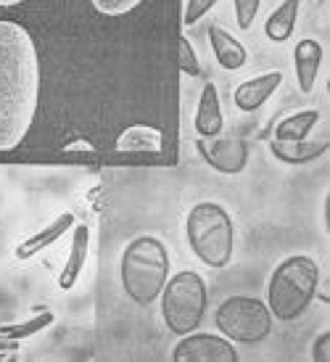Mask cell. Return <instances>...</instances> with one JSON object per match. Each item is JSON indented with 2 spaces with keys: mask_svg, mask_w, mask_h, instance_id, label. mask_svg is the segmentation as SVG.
Segmentation results:
<instances>
[{
  "mask_svg": "<svg viewBox=\"0 0 330 362\" xmlns=\"http://www.w3.org/2000/svg\"><path fill=\"white\" fill-rule=\"evenodd\" d=\"M301 0H283L278 8L272 11L264 21V35L272 42H285L296 30V16H299Z\"/></svg>",
  "mask_w": 330,
  "mask_h": 362,
  "instance_id": "cell-16",
  "label": "cell"
},
{
  "mask_svg": "<svg viewBox=\"0 0 330 362\" xmlns=\"http://www.w3.org/2000/svg\"><path fill=\"white\" fill-rule=\"evenodd\" d=\"M293 64H296V80H299V90L301 93H312L314 82H317V74H320V64H322V45L312 37H304V40L296 42L293 48Z\"/></svg>",
  "mask_w": 330,
  "mask_h": 362,
  "instance_id": "cell-13",
  "label": "cell"
},
{
  "mask_svg": "<svg viewBox=\"0 0 330 362\" xmlns=\"http://www.w3.org/2000/svg\"><path fill=\"white\" fill-rule=\"evenodd\" d=\"M270 151L275 159L285 161V164H307V161L317 159L325 153V143H281V141H272L270 143Z\"/></svg>",
  "mask_w": 330,
  "mask_h": 362,
  "instance_id": "cell-17",
  "label": "cell"
},
{
  "mask_svg": "<svg viewBox=\"0 0 330 362\" xmlns=\"http://www.w3.org/2000/svg\"><path fill=\"white\" fill-rule=\"evenodd\" d=\"M53 322H56V315H53L50 310H42V312H37V315H32V317H27V320H21V322L0 325V339H16V341H21V339H30V336H35V333L50 328Z\"/></svg>",
  "mask_w": 330,
  "mask_h": 362,
  "instance_id": "cell-18",
  "label": "cell"
},
{
  "mask_svg": "<svg viewBox=\"0 0 330 362\" xmlns=\"http://www.w3.org/2000/svg\"><path fill=\"white\" fill-rule=\"evenodd\" d=\"M312 3H314V6H320V3H322V0H312Z\"/></svg>",
  "mask_w": 330,
  "mask_h": 362,
  "instance_id": "cell-27",
  "label": "cell"
},
{
  "mask_svg": "<svg viewBox=\"0 0 330 362\" xmlns=\"http://www.w3.org/2000/svg\"><path fill=\"white\" fill-rule=\"evenodd\" d=\"M24 0H0V8H8V6H19Z\"/></svg>",
  "mask_w": 330,
  "mask_h": 362,
  "instance_id": "cell-26",
  "label": "cell"
},
{
  "mask_svg": "<svg viewBox=\"0 0 330 362\" xmlns=\"http://www.w3.org/2000/svg\"><path fill=\"white\" fill-rule=\"evenodd\" d=\"M317 122H320V111L317 109L296 111V114H290V117L278 122V127H275V141H281V143L307 141L310 132L317 127Z\"/></svg>",
  "mask_w": 330,
  "mask_h": 362,
  "instance_id": "cell-15",
  "label": "cell"
},
{
  "mask_svg": "<svg viewBox=\"0 0 330 362\" xmlns=\"http://www.w3.org/2000/svg\"><path fill=\"white\" fill-rule=\"evenodd\" d=\"M272 312L257 296H230L217 307L214 322L235 344H261L272 333Z\"/></svg>",
  "mask_w": 330,
  "mask_h": 362,
  "instance_id": "cell-6",
  "label": "cell"
},
{
  "mask_svg": "<svg viewBox=\"0 0 330 362\" xmlns=\"http://www.w3.org/2000/svg\"><path fill=\"white\" fill-rule=\"evenodd\" d=\"M283 85V71H264V74H257L251 80L240 82L235 93H232V101L240 111H257L261 103H267L275 95V90Z\"/></svg>",
  "mask_w": 330,
  "mask_h": 362,
  "instance_id": "cell-8",
  "label": "cell"
},
{
  "mask_svg": "<svg viewBox=\"0 0 330 362\" xmlns=\"http://www.w3.org/2000/svg\"><path fill=\"white\" fill-rule=\"evenodd\" d=\"M172 360L177 362H238V349L230 339L217 333L190 331L180 336V341L172 349Z\"/></svg>",
  "mask_w": 330,
  "mask_h": 362,
  "instance_id": "cell-7",
  "label": "cell"
},
{
  "mask_svg": "<svg viewBox=\"0 0 330 362\" xmlns=\"http://www.w3.org/2000/svg\"><path fill=\"white\" fill-rule=\"evenodd\" d=\"M214 6H217V0H188V3H185V13H182V24H185V27H193V24L204 19Z\"/></svg>",
  "mask_w": 330,
  "mask_h": 362,
  "instance_id": "cell-22",
  "label": "cell"
},
{
  "mask_svg": "<svg viewBox=\"0 0 330 362\" xmlns=\"http://www.w3.org/2000/svg\"><path fill=\"white\" fill-rule=\"evenodd\" d=\"M61 151H64V153H93V151H95V146H93L90 141H85V138H77V141L66 143Z\"/></svg>",
  "mask_w": 330,
  "mask_h": 362,
  "instance_id": "cell-24",
  "label": "cell"
},
{
  "mask_svg": "<svg viewBox=\"0 0 330 362\" xmlns=\"http://www.w3.org/2000/svg\"><path fill=\"white\" fill-rule=\"evenodd\" d=\"M77 225V217H74V211H61L56 220L45 225L42 230L32 233L30 238H24V241L13 249V257L16 259H32L35 254L45 252L50 243H56L64 235V233H71V228Z\"/></svg>",
  "mask_w": 330,
  "mask_h": 362,
  "instance_id": "cell-9",
  "label": "cell"
},
{
  "mask_svg": "<svg viewBox=\"0 0 330 362\" xmlns=\"http://www.w3.org/2000/svg\"><path fill=\"white\" fill-rule=\"evenodd\" d=\"M161 317L175 336L196 331L204 320V312L209 304V288L204 275L196 270H182L170 275L161 288Z\"/></svg>",
  "mask_w": 330,
  "mask_h": 362,
  "instance_id": "cell-5",
  "label": "cell"
},
{
  "mask_svg": "<svg viewBox=\"0 0 330 362\" xmlns=\"http://www.w3.org/2000/svg\"><path fill=\"white\" fill-rule=\"evenodd\" d=\"M19 346H21V341H16V339H0V362L16 357Z\"/></svg>",
  "mask_w": 330,
  "mask_h": 362,
  "instance_id": "cell-25",
  "label": "cell"
},
{
  "mask_svg": "<svg viewBox=\"0 0 330 362\" xmlns=\"http://www.w3.org/2000/svg\"><path fill=\"white\" fill-rule=\"evenodd\" d=\"M161 146H164L161 132L148 124H132L114 143V148L119 153H159Z\"/></svg>",
  "mask_w": 330,
  "mask_h": 362,
  "instance_id": "cell-14",
  "label": "cell"
},
{
  "mask_svg": "<svg viewBox=\"0 0 330 362\" xmlns=\"http://www.w3.org/2000/svg\"><path fill=\"white\" fill-rule=\"evenodd\" d=\"M232 6H235V19H238L240 30H251V24L259 13L261 0H232Z\"/></svg>",
  "mask_w": 330,
  "mask_h": 362,
  "instance_id": "cell-21",
  "label": "cell"
},
{
  "mask_svg": "<svg viewBox=\"0 0 330 362\" xmlns=\"http://www.w3.org/2000/svg\"><path fill=\"white\" fill-rule=\"evenodd\" d=\"M143 0H93V8L103 16H124L141 6Z\"/></svg>",
  "mask_w": 330,
  "mask_h": 362,
  "instance_id": "cell-19",
  "label": "cell"
},
{
  "mask_svg": "<svg viewBox=\"0 0 330 362\" xmlns=\"http://www.w3.org/2000/svg\"><path fill=\"white\" fill-rule=\"evenodd\" d=\"M122 288L135 304L148 307L161 296V288L170 278V249L156 235L132 238L119 262Z\"/></svg>",
  "mask_w": 330,
  "mask_h": 362,
  "instance_id": "cell-2",
  "label": "cell"
},
{
  "mask_svg": "<svg viewBox=\"0 0 330 362\" xmlns=\"http://www.w3.org/2000/svg\"><path fill=\"white\" fill-rule=\"evenodd\" d=\"M185 235L190 252L206 267L222 270L232 262L235 225L230 211L217 202H199L185 217Z\"/></svg>",
  "mask_w": 330,
  "mask_h": 362,
  "instance_id": "cell-4",
  "label": "cell"
},
{
  "mask_svg": "<svg viewBox=\"0 0 330 362\" xmlns=\"http://www.w3.org/2000/svg\"><path fill=\"white\" fill-rule=\"evenodd\" d=\"M196 132L201 138H217L225 127V117H222V103H220V93H217V85H204V93L199 98V109H196Z\"/></svg>",
  "mask_w": 330,
  "mask_h": 362,
  "instance_id": "cell-12",
  "label": "cell"
},
{
  "mask_svg": "<svg viewBox=\"0 0 330 362\" xmlns=\"http://www.w3.org/2000/svg\"><path fill=\"white\" fill-rule=\"evenodd\" d=\"M177 64H180V69L188 74V77H199L201 74V61L199 56H196V51H193V45H190V40L182 35L180 37V59H177Z\"/></svg>",
  "mask_w": 330,
  "mask_h": 362,
  "instance_id": "cell-20",
  "label": "cell"
},
{
  "mask_svg": "<svg viewBox=\"0 0 330 362\" xmlns=\"http://www.w3.org/2000/svg\"><path fill=\"white\" fill-rule=\"evenodd\" d=\"M320 264L310 254H290L272 270L267 283V307L283 322L299 320L317 296Z\"/></svg>",
  "mask_w": 330,
  "mask_h": 362,
  "instance_id": "cell-3",
  "label": "cell"
},
{
  "mask_svg": "<svg viewBox=\"0 0 330 362\" xmlns=\"http://www.w3.org/2000/svg\"><path fill=\"white\" fill-rule=\"evenodd\" d=\"M312 360L317 362H328L330 360V331L320 333L314 344H312Z\"/></svg>",
  "mask_w": 330,
  "mask_h": 362,
  "instance_id": "cell-23",
  "label": "cell"
},
{
  "mask_svg": "<svg viewBox=\"0 0 330 362\" xmlns=\"http://www.w3.org/2000/svg\"><path fill=\"white\" fill-rule=\"evenodd\" d=\"M209 42H211V51L217 56V64H220L222 69L228 71H235V69H243L246 66V61H249V51L243 48V42L230 35V32L220 27V24H211L209 27Z\"/></svg>",
  "mask_w": 330,
  "mask_h": 362,
  "instance_id": "cell-11",
  "label": "cell"
},
{
  "mask_svg": "<svg viewBox=\"0 0 330 362\" xmlns=\"http://www.w3.org/2000/svg\"><path fill=\"white\" fill-rule=\"evenodd\" d=\"M40 101V56L16 21H0V151H13L30 132Z\"/></svg>",
  "mask_w": 330,
  "mask_h": 362,
  "instance_id": "cell-1",
  "label": "cell"
},
{
  "mask_svg": "<svg viewBox=\"0 0 330 362\" xmlns=\"http://www.w3.org/2000/svg\"><path fill=\"white\" fill-rule=\"evenodd\" d=\"M88 252H90V228L88 225H74L71 228V249H69V259L64 264V270L59 275V286L64 291H71L82 275V267L88 262Z\"/></svg>",
  "mask_w": 330,
  "mask_h": 362,
  "instance_id": "cell-10",
  "label": "cell"
}]
</instances>
